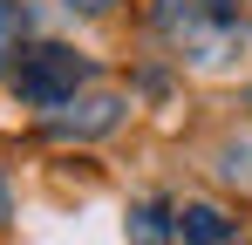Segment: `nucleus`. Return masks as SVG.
I'll use <instances>...</instances> for the list:
<instances>
[{"label":"nucleus","mask_w":252,"mask_h":245,"mask_svg":"<svg viewBox=\"0 0 252 245\" xmlns=\"http://www.w3.org/2000/svg\"><path fill=\"white\" fill-rule=\"evenodd\" d=\"M150 34L191 68H232L252 48L246 0H150Z\"/></svg>","instance_id":"f257e3e1"},{"label":"nucleus","mask_w":252,"mask_h":245,"mask_svg":"<svg viewBox=\"0 0 252 245\" xmlns=\"http://www.w3.org/2000/svg\"><path fill=\"white\" fill-rule=\"evenodd\" d=\"M89 55L75 48H62V41H28L21 55H14V68H7V89H14V102H28V109H68L75 95L89 89Z\"/></svg>","instance_id":"f03ea898"},{"label":"nucleus","mask_w":252,"mask_h":245,"mask_svg":"<svg viewBox=\"0 0 252 245\" xmlns=\"http://www.w3.org/2000/svg\"><path fill=\"white\" fill-rule=\"evenodd\" d=\"M123 95L116 89H82L68 109H55L48 116V136H62V143H95V136H109L116 122H123Z\"/></svg>","instance_id":"7ed1b4c3"},{"label":"nucleus","mask_w":252,"mask_h":245,"mask_svg":"<svg viewBox=\"0 0 252 245\" xmlns=\"http://www.w3.org/2000/svg\"><path fill=\"white\" fill-rule=\"evenodd\" d=\"M177 245H239V239H232V218L218 204L191 198V204H177Z\"/></svg>","instance_id":"20e7f679"},{"label":"nucleus","mask_w":252,"mask_h":245,"mask_svg":"<svg viewBox=\"0 0 252 245\" xmlns=\"http://www.w3.org/2000/svg\"><path fill=\"white\" fill-rule=\"evenodd\" d=\"M129 245H177V211L157 198H143L129 211Z\"/></svg>","instance_id":"39448f33"},{"label":"nucleus","mask_w":252,"mask_h":245,"mask_svg":"<svg viewBox=\"0 0 252 245\" xmlns=\"http://www.w3.org/2000/svg\"><path fill=\"white\" fill-rule=\"evenodd\" d=\"M21 48H28V7L21 0H0V75L14 68Z\"/></svg>","instance_id":"423d86ee"},{"label":"nucleus","mask_w":252,"mask_h":245,"mask_svg":"<svg viewBox=\"0 0 252 245\" xmlns=\"http://www.w3.org/2000/svg\"><path fill=\"white\" fill-rule=\"evenodd\" d=\"M218 177H225V184H252V143H246V136L218 150Z\"/></svg>","instance_id":"0eeeda50"},{"label":"nucleus","mask_w":252,"mask_h":245,"mask_svg":"<svg viewBox=\"0 0 252 245\" xmlns=\"http://www.w3.org/2000/svg\"><path fill=\"white\" fill-rule=\"evenodd\" d=\"M62 7H68V14H82V21H102L116 0H62Z\"/></svg>","instance_id":"6e6552de"},{"label":"nucleus","mask_w":252,"mask_h":245,"mask_svg":"<svg viewBox=\"0 0 252 245\" xmlns=\"http://www.w3.org/2000/svg\"><path fill=\"white\" fill-rule=\"evenodd\" d=\"M14 218V191H7V177H0V225Z\"/></svg>","instance_id":"1a4fd4ad"},{"label":"nucleus","mask_w":252,"mask_h":245,"mask_svg":"<svg viewBox=\"0 0 252 245\" xmlns=\"http://www.w3.org/2000/svg\"><path fill=\"white\" fill-rule=\"evenodd\" d=\"M239 245H252V239H239Z\"/></svg>","instance_id":"9d476101"}]
</instances>
